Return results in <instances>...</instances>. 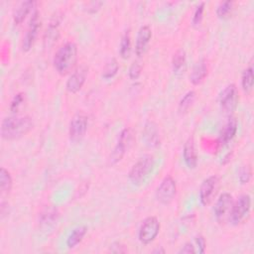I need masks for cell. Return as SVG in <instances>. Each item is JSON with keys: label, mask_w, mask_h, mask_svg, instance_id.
<instances>
[{"label": "cell", "mask_w": 254, "mask_h": 254, "mask_svg": "<svg viewBox=\"0 0 254 254\" xmlns=\"http://www.w3.org/2000/svg\"><path fill=\"white\" fill-rule=\"evenodd\" d=\"M34 126L30 116L6 117L1 122V136L5 140H15L25 136Z\"/></svg>", "instance_id": "obj_1"}, {"label": "cell", "mask_w": 254, "mask_h": 254, "mask_svg": "<svg viewBox=\"0 0 254 254\" xmlns=\"http://www.w3.org/2000/svg\"><path fill=\"white\" fill-rule=\"evenodd\" d=\"M76 60L77 46L73 42H67L56 52L53 60L54 67L61 75H65L74 67Z\"/></svg>", "instance_id": "obj_2"}, {"label": "cell", "mask_w": 254, "mask_h": 254, "mask_svg": "<svg viewBox=\"0 0 254 254\" xmlns=\"http://www.w3.org/2000/svg\"><path fill=\"white\" fill-rule=\"evenodd\" d=\"M155 164L152 155H144L130 169L128 178L133 185H141L152 172Z\"/></svg>", "instance_id": "obj_3"}, {"label": "cell", "mask_w": 254, "mask_h": 254, "mask_svg": "<svg viewBox=\"0 0 254 254\" xmlns=\"http://www.w3.org/2000/svg\"><path fill=\"white\" fill-rule=\"evenodd\" d=\"M134 141V133L133 130L129 127L124 128L118 137L117 143L110 155L109 163L111 165H114L122 160L125 153L128 151V149L131 147L132 143Z\"/></svg>", "instance_id": "obj_4"}, {"label": "cell", "mask_w": 254, "mask_h": 254, "mask_svg": "<svg viewBox=\"0 0 254 254\" xmlns=\"http://www.w3.org/2000/svg\"><path fill=\"white\" fill-rule=\"evenodd\" d=\"M251 209V196L249 194H241L236 201H233L228 219L229 221L237 225L241 223L249 214Z\"/></svg>", "instance_id": "obj_5"}, {"label": "cell", "mask_w": 254, "mask_h": 254, "mask_svg": "<svg viewBox=\"0 0 254 254\" xmlns=\"http://www.w3.org/2000/svg\"><path fill=\"white\" fill-rule=\"evenodd\" d=\"M161 224L157 217L149 216L145 218L138 230V238L141 243L149 244L153 242L160 232Z\"/></svg>", "instance_id": "obj_6"}, {"label": "cell", "mask_w": 254, "mask_h": 254, "mask_svg": "<svg viewBox=\"0 0 254 254\" xmlns=\"http://www.w3.org/2000/svg\"><path fill=\"white\" fill-rule=\"evenodd\" d=\"M177 193V184L173 177L166 176L156 190V198L162 204H169Z\"/></svg>", "instance_id": "obj_7"}, {"label": "cell", "mask_w": 254, "mask_h": 254, "mask_svg": "<svg viewBox=\"0 0 254 254\" xmlns=\"http://www.w3.org/2000/svg\"><path fill=\"white\" fill-rule=\"evenodd\" d=\"M238 89L234 83L226 85L219 95V105L225 114H231L238 103Z\"/></svg>", "instance_id": "obj_8"}, {"label": "cell", "mask_w": 254, "mask_h": 254, "mask_svg": "<svg viewBox=\"0 0 254 254\" xmlns=\"http://www.w3.org/2000/svg\"><path fill=\"white\" fill-rule=\"evenodd\" d=\"M87 117L82 113H76L69 122L68 127V137L70 142L78 143L80 142L87 130Z\"/></svg>", "instance_id": "obj_9"}, {"label": "cell", "mask_w": 254, "mask_h": 254, "mask_svg": "<svg viewBox=\"0 0 254 254\" xmlns=\"http://www.w3.org/2000/svg\"><path fill=\"white\" fill-rule=\"evenodd\" d=\"M40 27H41L40 13H39L38 10H35L34 13L32 14L27 32H26V34L23 38L22 50L24 52H29L32 49V47H33V45L36 41V38L38 36V32L40 30Z\"/></svg>", "instance_id": "obj_10"}, {"label": "cell", "mask_w": 254, "mask_h": 254, "mask_svg": "<svg viewBox=\"0 0 254 254\" xmlns=\"http://www.w3.org/2000/svg\"><path fill=\"white\" fill-rule=\"evenodd\" d=\"M218 184H219V179L215 175L206 178L201 183L199 188V201L202 205H207L211 202L218 189Z\"/></svg>", "instance_id": "obj_11"}, {"label": "cell", "mask_w": 254, "mask_h": 254, "mask_svg": "<svg viewBox=\"0 0 254 254\" xmlns=\"http://www.w3.org/2000/svg\"><path fill=\"white\" fill-rule=\"evenodd\" d=\"M233 204L232 195L228 192H223L217 198L214 204V216L218 222H224L226 218H228L231 207Z\"/></svg>", "instance_id": "obj_12"}, {"label": "cell", "mask_w": 254, "mask_h": 254, "mask_svg": "<svg viewBox=\"0 0 254 254\" xmlns=\"http://www.w3.org/2000/svg\"><path fill=\"white\" fill-rule=\"evenodd\" d=\"M87 70L88 68L85 65H80L70 74L65 84L66 90L68 92L76 93L81 89L87 76Z\"/></svg>", "instance_id": "obj_13"}, {"label": "cell", "mask_w": 254, "mask_h": 254, "mask_svg": "<svg viewBox=\"0 0 254 254\" xmlns=\"http://www.w3.org/2000/svg\"><path fill=\"white\" fill-rule=\"evenodd\" d=\"M151 38H152L151 28L148 25L142 26L137 33L136 44H135V53L138 57L143 56Z\"/></svg>", "instance_id": "obj_14"}, {"label": "cell", "mask_w": 254, "mask_h": 254, "mask_svg": "<svg viewBox=\"0 0 254 254\" xmlns=\"http://www.w3.org/2000/svg\"><path fill=\"white\" fill-rule=\"evenodd\" d=\"M184 162L189 169H194L197 166V154L194 146L193 137H189L183 149Z\"/></svg>", "instance_id": "obj_15"}, {"label": "cell", "mask_w": 254, "mask_h": 254, "mask_svg": "<svg viewBox=\"0 0 254 254\" xmlns=\"http://www.w3.org/2000/svg\"><path fill=\"white\" fill-rule=\"evenodd\" d=\"M207 71L208 67L206 61L204 59L199 60L192 67V70L190 74V81L194 85L201 83L207 75Z\"/></svg>", "instance_id": "obj_16"}, {"label": "cell", "mask_w": 254, "mask_h": 254, "mask_svg": "<svg viewBox=\"0 0 254 254\" xmlns=\"http://www.w3.org/2000/svg\"><path fill=\"white\" fill-rule=\"evenodd\" d=\"M237 127H238L237 120L233 117H230L220 131V135H219L220 144H227L229 141H231L236 135Z\"/></svg>", "instance_id": "obj_17"}, {"label": "cell", "mask_w": 254, "mask_h": 254, "mask_svg": "<svg viewBox=\"0 0 254 254\" xmlns=\"http://www.w3.org/2000/svg\"><path fill=\"white\" fill-rule=\"evenodd\" d=\"M34 6H35L34 1L29 0V1L21 2L13 13V20L15 25H20L25 20V18L30 13V11L34 8Z\"/></svg>", "instance_id": "obj_18"}, {"label": "cell", "mask_w": 254, "mask_h": 254, "mask_svg": "<svg viewBox=\"0 0 254 254\" xmlns=\"http://www.w3.org/2000/svg\"><path fill=\"white\" fill-rule=\"evenodd\" d=\"M87 227L85 225H79L71 230L66 238V246L68 248H74L78 243H80L85 236Z\"/></svg>", "instance_id": "obj_19"}, {"label": "cell", "mask_w": 254, "mask_h": 254, "mask_svg": "<svg viewBox=\"0 0 254 254\" xmlns=\"http://www.w3.org/2000/svg\"><path fill=\"white\" fill-rule=\"evenodd\" d=\"M144 138L146 140V143L149 146H158L160 144V139H159V132L157 129V126L153 122H148L145 125V130H144Z\"/></svg>", "instance_id": "obj_20"}, {"label": "cell", "mask_w": 254, "mask_h": 254, "mask_svg": "<svg viewBox=\"0 0 254 254\" xmlns=\"http://www.w3.org/2000/svg\"><path fill=\"white\" fill-rule=\"evenodd\" d=\"M254 83V75H253V66L250 64L247 68L244 69L241 76V86L244 92L249 93L253 88Z\"/></svg>", "instance_id": "obj_21"}, {"label": "cell", "mask_w": 254, "mask_h": 254, "mask_svg": "<svg viewBox=\"0 0 254 254\" xmlns=\"http://www.w3.org/2000/svg\"><path fill=\"white\" fill-rule=\"evenodd\" d=\"M13 185V180L10 175V173L5 169L1 168L0 169V189H1V193L2 194H8L12 189Z\"/></svg>", "instance_id": "obj_22"}, {"label": "cell", "mask_w": 254, "mask_h": 254, "mask_svg": "<svg viewBox=\"0 0 254 254\" xmlns=\"http://www.w3.org/2000/svg\"><path fill=\"white\" fill-rule=\"evenodd\" d=\"M185 64H186V53L184 50L180 49L173 56L172 65H173L174 72L175 73L182 72V69H184Z\"/></svg>", "instance_id": "obj_23"}, {"label": "cell", "mask_w": 254, "mask_h": 254, "mask_svg": "<svg viewBox=\"0 0 254 254\" xmlns=\"http://www.w3.org/2000/svg\"><path fill=\"white\" fill-rule=\"evenodd\" d=\"M195 99V92L193 90L188 91L179 102V112L181 114H185L191 107L192 103Z\"/></svg>", "instance_id": "obj_24"}, {"label": "cell", "mask_w": 254, "mask_h": 254, "mask_svg": "<svg viewBox=\"0 0 254 254\" xmlns=\"http://www.w3.org/2000/svg\"><path fill=\"white\" fill-rule=\"evenodd\" d=\"M131 53V39H130V35L129 32L126 31L124 33V35L121 38L120 41V45H119V55L122 59L126 60L129 58Z\"/></svg>", "instance_id": "obj_25"}, {"label": "cell", "mask_w": 254, "mask_h": 254, "mask_svg": "<svg viewBox=\"0 0 254 254\" xmlns=\"http://www.w3.org/2000/svg\"><path fill=\"white\" fill-rule=\"evenodd\" d=\"M118 69H119L118 62L116 59L112 58L106 63L102 71V77L105 79H110L117 73Z\"/></svg>", "instance_id": "obj_26"}, {"label": "cell", "mask_w": 254, "mask_h": 254, "mask_svg": "<svg viewBox=\"0 0 254 254\" xmlns=\"http://www.w3.org/2000/svg\"><path fill=\"white\" fill-rule=\"evenodd\" d=\"M232 6H233V2L232 1H224L221 2L217 8H216V15L218 18H225L229 15V13L232 10Z\"/></svg>", "instance_id": "obj_27"}, {"label": "cell", "mask_w": 254, "mask_h": 254, "mask_svg": "<svg viewBox=\"0 0 254 254\" xmlns=\"http://www.w3.org/2000/svg\"><path fill=\"white\" fill-rule=\"evenodd\" d=\"M203 11H204V2H200L194 9L192 19H191V24L193 26H198L201 23L202 16H203Z\"/></svg>", "instance_id": "obj_28"}, {"label": "cell", "mask_w": 254, "mask_h": 254, "mask_svg": "<svg viewBox=\"0 0 254 254\" xmlns=\"http://www.w3.org/2000/svg\"><path fill=\"white\" fill-rule=\"evenodd\" d=\"M251 175H252L251 168L248 165L243 166L240 168V170L238 172V180L242 185L247 184L251 179Z\"/></svg>", "instance_id": "obj_29"}, {"label": "cell", "mask_w": 254, "mask_h": 254, "mask_svg": "<svg viewBox=\"0 0 254 254\" xmlns=\"http://www.w3.org/2000/svg\"><path fill=\"white\" fill-rule=\"evenodd\" d=\"M24 100H25V94L24 93H22V92H20V93H17L14 97H13V99L11 100V103H10V110L12 111V112H17L18 111V109H19V107L22 105V103L24 102Z\"/></svg>", "instance_id": "obj_30"}, {"label": "cell", "mask_w": 254, "mask_h": 254, "mask_svg": "<svg viewBox=\"0 0 254 254\" xmlns=\"http://www.w3.org/2000/svg\"><path fill=\"white\" fill-rule=\"evenodd\" d=\"M141 71H142V64L139 63V62H133L132 64L130 65L129 67V71H128V74H129V77L131 79H137L140 74H141Z\"/></svg>", "instance_id": "obj_31"}, {"label": "cell", "mask_w": 254, "mask_h": 254, "mask_svg": "<svg viewBox=\"0 0 254 254\" xmlns=\"http://www.w3.org/2000/svg\"><path fill=\"white\" fill-rule=\"evenodd\" d=\"M58 216V211L55 208H49L42 214V221L44 223H47V221H54L55 218Z\"/></svg>", "instance_id": "obj_32"}, {"label": "cell", "mask_w": 254, "mask_h": 254, "mask_svg": "<svg viewBox=\"0 0 254 254\" xmlns=\"http://www.w3.org/2000/svg\"><path fill=\"white\" fill-rule=\"evenodd\" d=\"M194 242L197 246V249H198V252L199 253H204L205 251V247H206V243H205V240L203 238L202 235H196L194 237Z\"/></svg>", "instance_id": "obj_33"}, {"label": "cell", "mask_w": 254, "mask_h": 254, "mask_svg": "<svg viewBox=\"0 0 254 254\" xmlns=\"http://www.w3.org/2000/svg\"><path fill=\"white\" fill-rule=\"evenodd\" d=\"M110 250L114 253H124L127 251L125 245H123L121 243H113L110 247Z\"/></svg>", "instance_id": "obj_34"}, {"label": "cell", "mask_w": 254, "mask_h": 254, "mask_svg": "<svg viewBox=\"0 0 254 254\" xmlns=\"http://www.w3.org/2000/svg\"><path fill=\"white\" fill-rule=\"evenodd\" d=\"M179 253H187V254L195 253V249H194V246L192 245V243L187 242V243L182 247V249L179 251Z\"/></svg>", "instance_id": "obj_35"}, {"label": "cell", "mask_w": 254, "mask_h": 254, "mask_svg": "<svg viewBox=\"0 0 254 254\" xmlns=\"http://www.w3.org/2000/svg\"><path fill=\"white\" fill-rule=\"evenodd\" d=\"M166 251H165V249H163V248H161V249H156V250H154L153 251V253H165Z\"/></svg>", "instance_id": "obj_36"}]
</instances>
